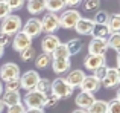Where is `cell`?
<instances>
[{
  "label": "cell",
  "instance_id": "b9f144b4",
  "mask_svg": "<svg viewBox=\"0 0 120 113\" xmlns=\"http://www.w3.org/2000/svg\"><path fill=\"white\" fill-rule=\"evenodd\" d=\"M24 113H44V109H26Z\"/></svg>",
  "mask_w": 120,
  "mask_h": 113
},
{
  "label": "cell",
  "instance_id": "4316f807",
  "mask_svg": "<svg viewBox=\"0 0 120 113\" xmlns=\"http://www.w3.org/2000/svg\"><path fill=\"white\" fill-rule=\"evenodd\" d=\"M52 64V56L47 54H40L35 56V66L38 69H46Z\"/></svg>",
  "mask_w": 120,
  "mask_h": 113
},
{
  "label": "cell",
  "instance_id": "277c9868",
  "mask_svg": "<svg viewBox=\"0 0 120 113\" xmlns=\"http://www.w3.org/2000/svg\"><path fill=\"white\" fill-rule=\"evenodd\" d=\"M24 107L26 109H44V102H46V95L37 92L35 89L26 92L24 95Z\"/></svg>",
  "mask_w": 120,
  "mask_h": 113
},
{
  "label": "cell",
  "instance_id": "f35d334b",
  "mask_svg": "<svg viewBox=\"0 0 120 113\" xmlns=\"http://www.w3.org/2000/svg\"><path fill=\"white\" fill-rule=\"evenodd\" d=\"M24 112H26V107H24L23 102L11 105V107H8V110H6V113H24Z\"/></svg>",
  "mask_w": 120,
  "mask_h": 113
},
{
  "label": "cell",
  "instance_id": "681fc988",
  "mask_svg": "<svg viewBox=\"0 0 120 113\" xmlns=\"http://www.w3.org/2000/svg\"><path fill=\"white\" fill-rule=\"evenodd\" d=\"M117 70H119V77H120V69H117Z\"/></svg>",
  "mask_w": 120,
  "mask_h": 113
},
{
  "label": "cell",
  "instance_id": "7c38bea8",
  "mask_svg": "<svg viewBox=\"0 0 120 113\" xmlns=\"http://www.w3.org/2000/svg\"><path fill=\"white\" fill-rule=\"evenodd\" d=\"M105 63H106L105 55H91V54H88L84 60L85 69H87V70H91V72H94L96 69L105 66Z\"/></svg>",
  "mask_w": 120,
  "mask_h": 113
},
{
  "label": "cell",
  "instance_id": "f546056e",
  "mask_svg": "<svg viewBox=\"0 0 120 113\" xmlns=\"http://www.w3.org/2000/svg\"><path fill=\"white\" fill-rule=\"evenodd\" d=\"M109 20V14L106 11H97L96 14H94V24H106Z\"/></svg>",
  "mask_w": 120,
  "mask_h": 113
},
{
  "label": "cell",
  "instance_id": "3957f363",
  "mask_svg": "<svg viewBox=\"0 0 120 113\" xmlns=\"http://www.w3.org/2000/svg\"><path fill=\"white\" fill-rule=\"evenodd\" d=\"M82 17L78 9H64L62 14L59 15V28L64 29H75L76 23Z\"/></svg>",
  "mask_w": 120,
  "mask_h": 113
},
{
  "label": "cell",
  "instance_id": "74e56055",
  "mask_svg": "<svg viewBox=\"0 0 120 113\" xmlns=\"http://www.w3.org/2000/svg\"><path fill=\"white\" fill-rule=\"evenodd\" d=\"M11 9L8 8V5L5 3V0H0V20H3L5 17H8V15H11Z\"/></svg>",
  "mask_w": 120,
  "mask_h": 113
},
{
  "label": "cell",
  "instance_id": "ab89813d",
  "mask_svg": "<svg viewBox=\"0 0 120 113\" xmlns=\"http://www.w3.org/2000/svg\"><path fill=\"white\" fill-rule=\"evenodd\" d=\"M11 41H12L11 35H8V34H5V32H0V46H2L3 49L11 44Z\"/></svg>",
  "mask_w": 120,
  "mask_h": 113
},
{
  "label": "cell",
  "instance_id": "5bb4252c",
  "mask_svg": "<svg viewBox=\"0 0 120 113\" xmlns=\"http://www.w3.org/2000/svg\"><path fill=\"white\" fill-rule=\"evenodd\" d=\"M100 87H102V86H100V81L99 80H96L93 75H87V77L84 78V81L81 83L79 89H81V92H87V93L94 95Z\"/></svg>",
  "mask_w": 120,
  "mask_h": 113
},
{
  "label": "cell",
  "instance_id": "9c48e42d",
  "mask_svg": "<svg viewBox=\"0 0 120 113\" xmlns=\"http://www.w3.org/2000/svg\"><path fill=\"white\" fill-rule=\"evenodd\" d=\"M11 43H12L14 51L23 52L24 49H27V48H30V46H32V38H29V37H27L23 31H20V32H17L14 35V38H12Z\"/></svg>",
  "mask_w": 120,
  "mask_h": 113
},
{
  "label": "cell",
  "instance_id": "bcb514c9",
  "mask_svg": "<svg viewBox=\"0 0 120 113\" xmlns=\"http://www.w3.org/2000/svg\"><path fill=\"white\" fill-rule=\"evenodd\" d=\"M2 93H3V83L0 81V96H2Z\"/></svg>",
  "mask_w": 120,
  "mask_h": 113
},
{
  "label": "cell",
  "instance_id": "8992f818",
  "mask_svg": "<svg viewBox=\"0 0 120 113\" xmlns=\"http://www.w3.org/2000/svg\"><path fill=\"white\" fill-rule=\"evenodd\" d=\"M40 78H41V77H40V73H38L37 70H26V72H24V73L20 77V86H21V89L26 90V92L34 90Z\"/></svg>",
  "mask_w": 120,
  "mask_h": 113
},
{
  "label": "cell",
  "instance_id": "ee69618b",
  "mask_svg": "<svg viewBox=\"0 0 120 113\" xmlns=\"http://www.w3.org/2000/svg\"><path fill=\"white\" fill-rule=\"evenodd\" d=\"M5 112V104L2 102V99H0V113H3Z\"/></svg>",
  "mask_w": 120,
  "mask_h": 113
},
{
  "label": "cell",
  "instance_id": "4fadbf2b",
  "mask_svg": "<svg viewBox=\"0 0 120 113\" xmlns=\"http://www.w3.org/2000/svg\"><path fill=\"white\" fill-rule=\"evenodd\" d=\"M120 84V77H119V70L116 67H108L105 78L100 81V86L106 87V89H112V87Z\"/></svg>",
  "mask_w": 120,
  "mask_h": 113
},
{
  "label": "cell",
  "instance_id": "ffe728a7",
  "mask_svg": "<svg viewBox=\"0 0 120 113\" xmlns=\"http://www.w3.org/2000/svg\"><path fill=\"white\" fill-rule=\"evenodd\" d=\"M70 58L68 60H52V69L55 73L61 75V73H67L70 70Z\"/></svg>",
  "mask_w": 120,
  "mask_h": 113
},
{
  "label": "cell",
  "instance_id": "ac0fdd59",
  "mask_svg": "<svg viewBox=\"0 0 120 113\" xmlns=\"http://www.w3.org/2000/svg\"><path fill=\"white\" fill-rule=\"evenodd\" d=\"M0 99L5 104V107H11V105H15V104H20L21 102L20 92H9V90H3Z\"/></svg>",
  "mask_w": 120,
  "mask_h": 113
},
{
  "label": "cell",
  "instance_id": "8fae6325",
  "mask_svg": "<svg viewBox=\"0 0 120 113\" xmlns=\"http://www.w3.org/2000/svg\"><path fill=\"white\" fill-rule=\"evenodd\" d=\"M59 44H61V41H59V38L55 34H46L44 38L41 40V51H43V54L52 55V52L55 51Z\"/></svg>",
  "mask_w": 120,
  "mask_h": 113
},
{
  "label": "cell",
  "instance_id": "7dc6e473",
  "mask_svg": "<svg viewBox=\"0 0 120 113\" xmlns=\"http://www.w3.org/2000/svg\"><path fill=\"white\" fill-rule=\"evenodd\" d=\"M116 99H119V101H120V87H119V90H117V95H116Z\"/></svg>",
  "mask_w": 120,
  "mask_h": 113
},
{
  "label": "cell",
  "instance_id": "c3c4849f",
  "mask_svg": "<svg viewBox=\"0 0 120 113\" xmlns=\"http://www.w3.org/2000/svg\"><path fill=\"white\" fill-rule=\"evenodd\" d=\"M3 52H5V49H3L2 46H0V58H2V56H3Z\"/></svg>",
  "mask_w": 120,
  "mask_h": 113
},
{
  "label": "cell",
  "instance_id": "60d3db41",
  "mask_svg": "<svg viewBox=\"0 0 120 113\" xmlns=\"http://www.w3.org/2000/svg\"><path fill=\"white\" fill-rule=\"evenodd\" d=\"M67 6H78L79 3H82V0H65Z\"/></svg>",
  "mask_w": 120,
  "mask_h": 113
},
{
  "label": "cell",
  "instance_id": "8d00e7d4",
  "mask_svg": "<svg viewBox=\"0 0 120 113\" xmlns=\"http://www.w3.org/2000/svg\"><path fill=\"white\" fill-rule=\"evenodd\" d=\"M106 72H108V66H102V67H99V69H96V70L93 72V77L96 78V80H99V81H102L103 78H105V75H106Z\"/></svg>",
  "mask_w": 120,
  "mask_h": 113
},
{
  "label": "cell",
  "instance_id": "83f0119b",
  "mask_svg": "<svg viewBox=\"0 0 120 113\" xmlns=\"http://www.w3.org/2000/svg\"><path fill=\"white\" fill-rule=\"evenodd\" d=\"M50 83H52V81L47 80V78H40L37 86H35V90L40 92V93H43V95H47V93L50 92Z\"/></svg>",
  "mask_w": 120,
  "mask_h": 113
},
{
  "label": "cell",
  "instance_id": "2e32d148",
  "mask_svg": "<svg viewBox=\"0 0 120 113\" xmlns=\"http://www.w3.org/2000/svg\"><path fill=\"white\" fill-rule=\"evenodd\" d=\"M94 101H96V99H94V95L87 93V92H79L76 95V98H75V102H76L78 109H81V110H88Z\"/></svg>",
  "mask_w": 120,
  "mask_h": 113
},
{
  "label": "cell",
  "instance_id": "484cf974",
  "mask_svg": "<svg viewBox=\"0 0 120 113\" xmlns=\"http://www.w3.org/2000/svg\"><path fill=\"white\" fill-rule=\"evenodd\" d=\"M106 26H108V29H109L111 34L120 32V14L109 15V20H108V23H106Z\"/></svg>",
  "mask_w": 120,
  "mask_h": 113
},
{
  "label": "cell",
  "instance_id": "d6a6232c",
  "mask_svg": "<svg viewBox=\"0 0 120 113\" xmlns=\"http://www.w3.org/2000/svg\"><path fill=\"white\" fill-rule=\"evenodd\" d=\"M100 8V0H85L84 9L85 11H97Z\"/></svg>",
  "mask_w": 120,
  "mask_h": 113
},
{
  "label": "cell",
  "instance_id": "836d02e7",
  "mask_svg": "<svg viewBox=\"0 0 120 113\" xmlns=\"http://www.w3.org/2000/svg\"><path fill=\"white\" fill-rule=\"evenodd\" d=\"M24 2H26V0H5V3L8 5V8L11 9V11H17V9L23 8Z\"/></svg>",
  "mask_w": 120,
  "mask_h": 113
},
{
  "label": "cell",
  "instance_id": "4dcf8cb0",
  "mask_svg": "<svg viewBox=\"0 0 120 113\" xmlns=\"http://www.w3.org/2000/svg\"><path fill=\"white\" fill-rule=\"evenodd\" d=\"M37 56V51L30 46V48L24 49L23 52H20V58L23 60V61H30V60H35Z\"/></svg>",
  "mask_w": 120,
  "mask_h": 113
},
{
  "label": "cell",
  "instance_id": "d4e9b609",
  "mask_svg": "<svg viewBox=\"0 0 120 113\" xmlns=\"http://www.w3.org/2000/svg\"><path fill=\"white\" fill-rule=\"evenodd\" d=\"M50 56H52V60H68L70 58L68 51H67V48H65V43H61V44L52 52Z\"/></svg>",
  "mask_w": 120,
  "mask_h": 113
},
{
  "label": "cell",
  "instance_id": "ba28073f",
  "mask_svg": "<svg viewBox=\"0 0 120 113\" xmlns=\"http://www.w3.org/2000/svg\"><path fill=\"white\" fill-rule=\"evenodd\" d=\"M21 31H23V32L26 34L29 38H35V37H38L40 34L43 32V28H41V21H40V18H37V17L29 18V20H27L26 23L23 24Z\"/></svg>",
  "mask_w": 120,
  "mask_h": 113
},
{
  "label": "cell",
  "instance_id": "52a82bcc",
  "mask_svg": "<svg viewBox=\"0 0 120 113\" xmlns=\"http://www.w3.org/2000/svg\"><path fill=\"white\" fill-rule=\"evenodd\" d=\"M40 21H41V28H43V31L46 34H53L59 28V15L58 14L47 12Z\"/></svg>",
  "mask_w": 120,
  "mask_h": 113
},
{
  "label": "cell",
  "instance_id": "30bf717a",
  "mask_svg": "<svg viewBox=\"0 0 120 113\" xmlns=\"http://www.w3.org/2000/svg\"><path fill=\"white\" fill-rule=\"evenodd\" d=\"M108 49V41L105 38H91L88 43V54L91 55H105Z\"/></svg>",
  "mask_w": 120,
  "mask_h": 113
},
{
  "label": "cell",
  "instance_id": "cb8c5ba5",
  "mask_svg": "<svg viewBox=\"0 0 120 113\" xmlns=\"http://www.w3.org/2000/svg\"><path fill=\"white\" fill-rule=\"evenodd\" d=\"M106 110H108V101H103V99H96L87 112L88 113H106Z\"/></svg>",
  "mask_w": 120,
  "mask_h": 113
},
{
  "label": "cell",
  "instance_id": "7402d4cb",
  "mask_svg": "<svg viewBox=\"0 0 120 113\" xmlns=\"http://www.w3.org/2000/svg\"><path fill=\"white\" fill-rule=\"evenodd\" d=\"M109 29L106 24H94L93 28V32H91V35H93V38H108L109 37Z\"/></svg>",
  "mask_w": 120,
  "mask_h": 113
},
{
  "label": "cell",
  "instance_id": "6da1fadb",
  "mask_svg": "<svg viewBox=\"0 0 120 113\" xmlns=\"http://www.w3.org/2000/svg\"><path fill=\"white\" fill-rule=\"evenodd\" d=\"M73 87L64 80V78H55V80L50 83V93L55 95L56 98H68V96L73 95Z\"/></svg>",
  "mask_w": 120,
  "mask_h": 113
},
{
  "label": "cell",
  "instance_id": "603a6c76",
  "mask_svg": "<svg viewBox=\"0 0 120 113\" xmlns=\"http://www.w3.org/2000/svg\"><path fill=\"white\" fill-rule=\"evenodd\" d=\"M27 11H29V14H41L43 11H46L44 0H29L27 2Z\"/></svg>",
  "mask_w": 120,
  "mask_h": 113
},
{
  "label": "cell",
  "instance_id": "f6af8a7d",
  "mask_svg": "<svg viewBox=\"0 0 120 113\" xmlns=\"http://www.w3.org/2000/svg\"><path fill=\"white\" fill-rule=\"evenodd\" d=\"M73 113H88L87 110H81V109H78V110H75Z\"/></svg>",
  "mask_w": 120,
  "mask_h": 113
},
{
  "label": "cell",
  "instance_id": "e0dca14e",
  "mask_svg": "<svg viewBox=\"0 0 120 113\" xmlns=\"http://www.w3.org/2000/svg\"><path fill=\"white\" fill-rule=\"evenodd\" d=\"M85 77H87V73H85L82 69H73V70L68 72V75L64 78V80L75 89V87H79L81 86V83L84 81Z\"/></svg>",
  "mask_w": 120,
  "mask_h": 113
},
{
  "label": "cell",
  "instance_id": "f1b7e54d",
  "mask_svg": "<svg viewBox=\"0 0 120 113\" xmlns=\"http://www.w3.org/2000/svg\"><path fill=\"white\" fill-rule=\"evenodd\" d=\"M106 41H108V48L120 52V32L109 34V37L106 38Z\"/></svg>",
  "mask_w": 120,
  "mask_h": 113
},
{
  "label": "cell",
  "instance_id": "f907efd6",
  "mask_svg": "<svg viewBox=\"0 0 120 113\" xmlns=\"http://www.w3.org/2000/svg\"><path fill=\"white\" fill-rule=\"evenodd\" d=\"M27 2H29V0H27Z\"/></svg>",
  "mask_w": 120,
  "mask_h": 113
},
{
  "label": "cell",
  "instance_id": "7a4b0ae2",
  "mask_svg": "<svg viewBox=\"0 0 120 113\" xmlns=\"http://www.w3.org/2000/svg\"><path fill=\"white\" fill-rule=\"evenodd\" d=\"M21 18L18 17V15H15V14H11V15H8V17H5L2 20V26H0V32H5V34H8V35H11V37H14L17 32H20L21 31Z\"/></svg>",
  "mask_w": 120,
  "mask_h": 113
},
{
  "label": "cell",
  "instance_id": "9a60e30c",
  "mask_svg": "<svg viewBox=\"0 0 120 113\" xmlns=\"http://www.w3.org/2000/svg\"><path fill=\"white\" fill-rule=\"evenodd\" d=\"M94 28V21L93 18H87V17H81L79 21L75 26V31H76L79 35H91Z\"/></svg>",
  "mask_w": 120,
  "mask_h": 113
},
{
  "label": "cell",
  "instance_id": "44dd1931",
  "mask_svg": "<svg viewBox=\"0 0 120 113\" xmlns=\"http://www.w3.org/2000/svg\"><path fill=\"white\" fill-rule=\"evenodd\" d=\"M82 41L79 38H73V40H68L67 43H65V48H67L68 51V55L73 56V55H78L79 52L82 51Z\"/></svg>",
  "mask_w": 120,
  "mask_h": 113
},
{
  "label": "cell",
  "instance_id": "1f68e13d",
  "mask_svg": "<svg viewBox=\"0 0 120 113\" xmlns=\"http://www.w3.org/2000/svg\"><path fill=\"white\" fill-rule=\"evenodd\" d=\"M20 89H21V86H20V78H18V80L8 81V83H5V86H3V90H9V92H18Z\"/></svg>",
  "mask_w": 120,
  "mask_h": 113
},
{
  "label": "cell",
  "instance_id": "d590c367",
  "mask_svg": "<svg viewBox=\"0 0 120 113\" xmlns=\"http://www.w3.org/2000/svg\"><path fill=\"white\" fill-rule=\"evenodd\" d=\"M106 113H120V101L119 99L108 101V110H106Z\"/></svg>",
  "mask_w": 120,
  "mask_h": 113
},
{
  "label": "cell",
  "instance_id": "e575fe53",
  "mask_svg": "<svg viewBox=\"0 0 120 113\" xmlns=\"http://www.w3.org/2000/svg\"><path fill=\"white\" fill-rule=\"evenodd\" d=\"M58 101H59V98H56V96L52 95V93H47V95H46V102H44V107H46V109H52V107H55V105L58 104Z\"/></svg>",
  "mask_w": 120,
  "mask_h": 113
},
{
  "label": "cell",
  "instance_id": "7bdbcfd3",
  "mask_svg": "<svg viewBox=\"0 0 120 113\" xmlns=\"http://www.w3.org/2000/svg\"><path fill=\"white\" fill-rule=\"evenodd\" d=\"M116 69H120V52H117V56H116Z\"/></svg>",
  "mask_w": 120,
  "mask_h": 113
},
{
  "label": "cell",
  "instance_id": "d6986e66",
  "mask_svg": "<svg viewBox=\"0 0 120 113\" xmlns=\"http://www.w3.org/2000/svg\"><path fill=\"white\" fill-rule=\"evenodd\" d=\"M44 6L49 12L56 14V12L64 11L65 6H67V2L65 0H44Z\"/></svg>",
  "mask_w": 120,
  "mask_h": 113
},
{
  "label": "cell",
  "instance_id": "5b68a950",
  "mask_svg": "<svg viewBox=\"0 0 120 113\" xmlns=\"http://www.w3.org/2000/svg\"><path fill=\"white\" fill-rule=\"evenodd\" d=\"M20 78V67L15 63H5L3 66H0V81H12Z\"/></svg>",
  "mask_w": 120,
  "mask_h": 113
}]
</instances>
